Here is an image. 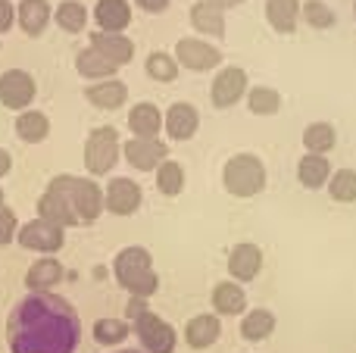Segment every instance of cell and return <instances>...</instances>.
<instances>
[{
	"instance_id": "4316f807",
	"label": "cell",
	"mask_w": 356,
	"mask_h": 353,
	"mask_svg": "<svg viewBox=\"0 0 356 353\" xmlns=\"http://www.w3.org/2000/svg\"><path fill=\"white\" fill-rule=\"evenodd\" d=\"M75 72H79L81 79H88V81H104V79H116L119 66L106 60L100 50L85 47V50L75 54Z\"/></svg>"
},
{
	"instance_id": "e575fe53",
	"label": "cell",
	"mask_w": 356,
	"mask_h": 353,
	"mask_svg": "<svg viewBox=\"0 0 356 353\" xmlns=\"http://www.w3.org/2000/svg\"><path fill=\"white\" fill-rule=\"evenodd\" d=\"M300 19L309 25V28L325 31V28H332V25L338 22V13H334L332 6L325 3V0H303V6H300Z\"/></svg>"
},
{
	"instance_id": "ac0fdd59",
	"label": "cell",
	"mask_w": 356,
	"mask_h": 353,
	"mask_svg": "<svg viewBox=\"0 0 356 353\" xmlns=\"http://www.w3.org/2000/svg\"><path fill=\"white\" fill-rule=\"evenodd\" d=\"M219 335H222V322L216 313H200V316L188 319V325H184V341H188L191 350L213 347L219 341Z\"/></svg>"
},
{
	"instance_id": "b9f144b4",
	"label": "cell",
	"mask_w": 356,
	"mask_h": 353,
	"mask_svg": "<svg viewBox=\"0 0 356 353\" xmlns=\"http://www.w3.org/2000/svg\"><path fill=\"white\" fill-rule=\"evenodd\" d=\"M216 6H222V10H228V6H238V3H244V0H213Z\"/></svg>"
},
{
	"instance_id": "d590c367",
	"label": "cell",
	"mask_w": 356,
	"mask_h": 353,
	"mask_svg": "<svg viewBox=\"0 0 356 353\" xmlns=\"http://www.w3.org/2000/svg\"><path fill=\"white\" fill-rule=\"evenodd\" d=\"M328 194L338 204H356V169H334L328 179Z\"/></svg>"
},
{
	"instance_id": "f6af8a7d",
	"label": "cell",
	"mask_w": 356,
	"mask_h": 353,
	"mask_svg": "<svg viewBox=\"0 0 356 353\" xmlns=\"http://www.w3.org/2000/svg\"><path fill=\"white\" fill-rule=\"evenodd\" d=\"M353 16H356V0H353Z\"/></svg>"
},
{
	"instance_id": "cb8c5ba5",
	"label": "cell",
	"mask_w": 356,
	"mask_h": 353,
	"mask_svg": "<svg viewBox=\"0 0 356 353\" xmlns=\"http://www.w3.org/2000/svg\"><path fill=\"white\" fill-rule=\"evenodd\" d=\"M191 25L207 38H222L225 35V10L216 6L213 0H194V6H191Z\"/></svg>"
},
{
	"instance_id": "60d3db41",
	"label": "cell",
	"mask_w": 356,
	"mask_h": 353,
	"mask_svg": "<svg viewBox=\"0 0 356 353\" xmlns=\"http://www.w3.org/2000/svg\"><path fill=\"white\" fill-rule=\"evenodd\" d=\"M10 172H13V154L6 147H0V179L10 175Z\"/></svg>"
},
{
	"instance_id": "8d00e7d4",
	"label": "cell",
	"mask_w": 356,
	"mask_h": 353,
	"mask_svg": "<svg viewBox=\"0 0 356 353\" xmlns=\"http://www.w3.org/2000/svg\"><path fill=\"white\" fill-rule=\"evenodd\" d=\"M129 331H131V325L125 322V319H97V322H94V341L97 344H106V347H110V344H122L125 338H129Z\"/></svg>"
},
{
	"instance_id": "ee69618b",
	"label": "cell",
	"mask_w": 356,
	"mask_h": 353,
	"mask_svg": "<svg viewBox=\"0 0 356 353\" xmlns=\"http://www.w3.org/2000/svg\"><path fill=\"white\" fill-rule=\"evenodd\" d=\"M116 353H144V350H116Z\"/></svg>"
},
{
	"instance_id": "44dd1931",
	"label": "cell",
	"mask_w": 356,
	"mask_h": 353,
	"mask_svg": "<svg viewBox=\"0 0 356 353\" xmlns=\"http://www.w3.org/2000/svg\"><path fill=\"white\" fill-rule=\"evenodd\" d=\"M38 219H47V222L60 225V229H75V225H81L79 216L72 213V206L66 204V197L50 191V188H44V194L38 197Z\"/></svg>"
},
{
	"instance_id": "74e56055",
	"label": "cell",
	"mask_w": 356,
	"mask_h": 353,
	"mask_svg": "<svg viewBox=\"0 0 356 353\" xmlns=\"http://www.w3.org/2000/svg\"><path fill=\"white\" fill-rule=\"evenodd\" d=\"M19 235V216L13 206H0V244H10Z\"/></svg>"
},
{
	"instance_id": "7bdbcfd3",
	"label": "cell",
	"mask_w": 356,
	"mask_h": 353,
	"mask_svg": "<svg viewBox=\"0 0 356 353\" xmlns=\"http://www.w3.org/2000/svg\"><path fill=\"white\" fill-rule=\"evenodd\" d=\"M0 206H6V197H3V188H0Z\"/></svg>"
},
{
	"instance_id": "52a82bcc",
	"label": "cell",
	"mask_w": 356,
	"mask_h": 353,
	"mask_svg": "<svg viewBox=\"0 0 356 353\" xmlns=\"http://www.w3.org/2000/svg\"><path fill=\"white\" fill-rule=\"evenodd\" d=\"M250 91V79H247V69L241 66H222L216 72L213 85H209V100H213L216 110H228V106L241 104Z\"/></svg>"
},
{
	"instance_id": "8fae6325",
	"label": "cell",
	"mask_w": 356,
	"mask_h": 353,
	"mask_svg": "<svg viewBox=\"0 0 356 353\" xmlns=\"http://www.w3.org/2000/svg\"><path fill=\"white\" fill-rule=\"evenodd\" d=\"M175 60L178 66L191 69V72H209L222 63V50L216 44L203 41V38H178Z\"/></svg>"
},
{
	"instance_id": "7c38bea8",
	"label": "cell",
	"mask_w": 356,
	"mask_h": 353,
	"mask_svg": "<svg viewBox=\"0 0 356 353\" xmlns=\"http://www.w3.org/2000/svg\"><path fill=\"white\" fill-rule=\"evenodd\" d=\"M122 156L138 172H156V166L169 160V147L160 138H129L122 144Z\"/></svg>"
},
{
	"instance_id": "7402d4cb",
	"label": "cell",
	"mask_w": 356,
	"mask_h": 353,
	"mask_svg": "<svg viewBox=\"0 0 356 353\" xmlns=\"http://www.w3.org/2000/svg\"><path fill=\"white\" fill-rule=\"evenodd\" d=\"M129 129L135 138H160L163 131V110L150 100H138L129 110Z\"/></svg>"
},
{
	"instance_id": "ab89813d",
	"label": "cell",
	"mask_w": 356,
	"mask_h": 353,
	"mask_svg": "<svg viewBox=\"0 0 356 353\" xmlns=\"http://www.w3.org/2000/svg\"><path fill=\"white\" fill-rule=\"evenodd\" d=\"M138 6H141L144 13H163L169 6V0H135Z\"/></svg>"
},
{
	"instance_id": "9a60e30c",
	"label": "cell",
	"mask_w": 356,
	"mask_h": 353,
	"mask_svg": "<svg viewBox=\"0 0 356 353\" xmlns=\"http://www.w3.org/2000/svg\"><path fill=\"white\" fill-rule=\"evenodd\" d=\"M97 31H119L125 35V28L131 25V3L129 0H97L91 10Z\"/></svg>"
},
{
	"instance_id": "5b68a950",
	"label": "cell",
	"mask_w": 356,
	"mask_h": 353,
	"mask_svg": "<svg viewBox=\"0 0 356 353\" xmlns=\"http://www.w3.org/2000/svg\"><path fill=\"white\" fill-rule=\"evenodd\" d=\"M266 181H269L266 163L250 150L228 156L225 166H222V185H225V191L232 197H257L266 188Z\"/></svg>"
},
{
	"instance_id": "f546056e",
	"label": "cell",
	"mask_w": 356,
	"mask_h": 353,
	"mask_svg": "<svg viewBox=\"0 0 356 353\" xmlns=\"http://www.w3.org/2000/svg\"><path fill=\"white\" fill-rule=\"evenodd\" d=\"M334 144H338V131L325 119H316V122H309L303 129V147H307V154L328 156V150H334Z\"/></svg>"
},
{
	"instance_id": "ba28073f",
	"label": "cell",
	"mask_w": 356,
	"mask_h": 353,
	"mask_svg": "<svg viewBox=\"0 0 356 353\" xmlns=\"http://www.w3.org/2000/svg\"><path fill=\"white\" fill-rule=\"evenodd\" d=\"M16 241L22 244L25 250H35V254H56V250H63V244H66V229H60V225L47 222V219H31V222L19 225V235Z\"/></svg>"
},
{
	"instance_id": "ffe728a7",
	"label": "cell",
	"mask_w": 356,
	"mask_h": 353,
	"mask_svg": "<svg viewBox=\"0 0 356 353\" xmlns=\"http://www.w3.org/2000/svg\"><path fill=\"white\" fill-rule=\"evenodd\" d=\"M63 275H66V269H63V263L56 256H41L25 272V288H29V294L50 291V288H56L63 281Z\"/></svg>"
},
{
	"instance_id": "6da1fadb",
	"label": "cell",
	"mask_w": 356,
	"mask_h": 353,
	"mask_svg": "<svg viewBox=\"0 0 356 353\" xmlns=\"http://www.w3.org/2000/svg\"><path fill=\"white\" fill-rule=\"evenodd\" d=\"M10 353H75L81 322L66 297L50 291L25 294L6 319Z\"/></svg>"
},
{
	"instance_id": "e0dca14e",
	"label": "cell",
	"mask_w": 356,
	"mask_h": 353,
	"mask_svg": "<svg viewBox=\"0 0 356 353\" xmlns=\"http://www.w3.org/2000/svg\"><path fill=\"white\" fill-rule=\"evenodd\" d=\"M85 100L97 110H119L129 100V85L122 79H104V81H91L85 88Z\"/></svg>"
},
{
	"instance_id": "4dcf8cb0",
	"label": "cell",
	"mask_w": 356,
	"mask_h": 353,
	"mask_svg": "<svg viewBox=\"0 0 356 353\" xmlns=\"http://www.w3.org/2000/svg\"><path fill=\"white\" fill-rule=\"evenodd\" d=\"M88 19H91V13H88V6L81 3V0H60V6L54 10V22L60 25L63 31H69V35L85 31Z\"/></svg>"
},
{
	"instance_id": "1f68e13d",
	"label": "cell",
	"mask_w": 356,
	"mask_h": 353,
	"mask_svg": "<svg viewBox=\"0 0 356 353\" xmlns=\"http://www.w3.org/2000/svg\"><path fill=\"white\" fill-rule=\"evenodd\" d=\"M247 110L253 116H275L282 110V94L272 85H250L247 91Z\"/></svg>"
},
{
	"instance_id": "d6986e66",
	"label": "cell",
	"mask_w": 356,
	"mask_h": 353,
	"mask_svg": "<svg viewBox=\"0 0 356 353\" xmlns=\"http://www.w3.org/2000/svg\"><path fill=\"white\" fill-rule=\"evenodd\" d=\"M91 47L100 50L116 66H125L135 56V41L129 35H119V31H91Z\"/></svg>"
},
{
	"instance_id": "f35d334b",
	"label": "cell",
	"mask_w": 356,
	"mask_h": 353,
	"mask_svg": "<svg viewBox=\"0 0 356 353\" xmlns=\"http://www.w3.org/2000/svg\"><path fill=\"white\" fill-rule=\"evenodd\" d=\"M16 25V3L13 0H0V35Z\"/></svg>"
},
{
	"instance_id": "484cf974",
	"label": "cell",
	"mask_w": 356,
	"mask_h": 353,
	"mask_svg": "<svg viewBox=\"0 0 356 353\" xmlns=\"http://www.w3.org/2000/svg\"><path fill=\"white\" fill-rule=\"evenodd\" d=\"M213 310L216 316H241V313H247V291L238 285V281H219V285L213 288Z\"/></svg>"
},
{
	"instance_id": "d4e9b609",
	"label": "cell",
	"mask_w": 356,
	"mask_h": 353,
	"mask_svg": "<svg viewBox=\"0 0 356 353\" xmlns=\"http://www.w3.org/2000/svg\"><path fill=\"white\" fill-rule=\"evenodd\" d=\"M332 163L328 156H319V154H303L297 160V181L309 191H319V188H328V179H332Z\"/></svg>"
},
{
	"instance_id": "83f0119b",
	"label": "cell",
	"mask_w": 356,
	"mask_h": 353,
	"mask_svg": "<svg viewBox=\"0 0 356 353\" xmlns=\"http://www.w3.org/2000/svg\"><path fill=\"white\" fill-rule=\"evenodd\" d=\"M278 319L272 310H266V306H257V310H247L244 319H241V338L244 341H266V338L275 331Z\"/></svg>"
},
{
	"instance_id": "836d02e7",
	"label": "cell",
	"mask_w": 356,
	"mask_h": 353,
	"mask_svg": "<svg viewBox=\"0 0 356 353\" xmlns=\"http://www.w3.org/2000/svg\"><path fill=\"white\" fill-rule=\"evenodd\" d=\"M144 69H147V75L154 81H175L178 72H181V66H178L175 54H169V50H150L147 54V63H144Z\"/></svg>"
},
{
	"instance_id": "8992f818",
	"label": "cell",
	"mask_w": 356,
	"mask_h": 353,
	"mask_svg": "<svg viewBox=\"0 0 356 353\" xmlns=\"http://www.w3.org/2000/svg\"><path fill=\"white\" fill-rule=\"evenodd\" d=\"M122 156V144H119V131L113 125H97L88 131L85 138V169L91 172V179L97 175H110L113 166Z\"/></svg>"
},
{
	"instance_id": "3957f363",
	"label": "cell",
	"mask_w": 356,
	"mask_h": 353,
	"mask_svg": "<svg viewBox=\"0 0 356 353\" xmlns=\"http://www.w3.org/2000/svg\"><path fill=\"white\" fill-rule=\"evenodd\" d=\"M47 188L66 197V204L72 206V213L79 216L81 225L97 222L100 213H104V185H97L91 175L85 179V175L63 172V175H54L47 181Z\"/></svg>"
},
{
	"instance_id": "f1b7e54d",
	"label": "cell",
	"mask_w": 356,
	"mask_h": 353,
	"mask_svg": "<svg viewBox=\"0 0 356 353\" xmlns=\"http://www.w3.org/2000/svg\"><path fill=\"white\" fill-rule=\"evenodd\" d=\"M50 135V116L41 110H22L16 116V138H22L25 144H41Z\"/></svg>"
},
{
	"instance_id": "7a4b0ae2",
	"label": "cell",
	"mask_w": 356,
	"mask_h": 353,
	"mask_svg": "<svg viewBox=\"0 0 356 353\" xmlns=\"http://www.w3.org/2000/svg\"><path fill=\"white\" fill-rule=\"evenodd\" d=\"M113 275L116 281L131 294V297H154L156 288H160V275L154 269V256H150L147 247L141 244H131V247H122L116 256H113Z\"/></svg>"
},
{
	"instance_id": "2e32d148",
	"label": "cell",
	"mask_w": 356,
	"mask_h": 353,
	"mask_svg": "<svg viewBox=\"0 0 356 353\" xmlns=\"http://www.w3.org/2000/svg\"><path fill=\"white\" fill-rule=\"evenodd\" d=\"M54 19V6L50 0H19L16 3V22L29 38L44 35V28Z\"/></svg>"
},
{
	"instance_id": "d6a6232c",
	"label": "cell",
	"mask_w": 356,
	"mask_h": 353,
	"mask_svg": "<svg viewBox=\"0 0 356 353\" xmlns=\"http://www.w3.org/2000/svg\"><path fill=\"white\" fill-rule=\"evenodd\" d=\"M156 188H160V194H166V197H178V194L184 191V166L178 160H163L160 166H156Z\"/></svg>"
},
{
	"instance_id": "30bf717a",
	"label": "cell",
	"mask_w": 356,
	"mask_h": 353,
	"mask_svg": "<svg viewBox=\"0 0 356 353\" xmlns=\"http://www.w3.org/2000/svg\"><path fill=\"white\" fill-rule=\"evenodd\" d=\"M144 200V191L135 179L129 175H113L110 185L104 188V210H110L113 216H131L138 213Z\"/></svg>"
},
{
	"instance_id": "9c48e42d",
	"label": "cell",
	"mask_w": 356,
	"mask_h": 353,
	"mask_svg": "<svg viewBox=\"0 0 356 353\" xmlns=\"http://www.w3.org/2000/svg\"><path fill=\"white\" fill-rule=\"evenodd\" d=\"M35 94H38V81L29 69L16 66V69L0 72V104H3L6 110H16V113L29 110Z\"/></svg>"
},
{
	"instance_id": "5bb4252c",
	"label": "cell",
	"mask_w": 356,
	"mask_h": 353,
	"mask_svg": "<svg viewBox=\"0 0 356 353\" xmlns=\"http://www.w3.org/2000/svg\"><path fill=\"white\" fill-rule=\"evenodd\" d=\"M263 269V250L253 241H241L228 250V272H232V281L244 285V281H253Z\"/></svg>"
},
{
	"instance_id": "bcb514c9",
	"label": "cell",
	"mask_w": 356,
	"mask_h": 353,
	"mask_svg": "<svg viewBox=\"0 0 356 353\" xmlns=\"http://www.w3.org/2000/svg\"><path fill=\"white\" fill-rule=\"evenodd\" d=\"M0 47H3V41H0Z\"/></svg>"
},
{
	"instance_id": "603a6c76",
	"label": "cell",
	"mask_w": 356,
	"mask_h": 353,
	"mask_svg": "<svg viewBox=\"0 0 356 353\" xmlns=\"http://www.w3.org/2000/svg\"><path fill=\"white\" fill-rule=\"evenodd\" d=\"M300 6L303 0H266V22L278 35H294L300 25Z\"/></svg>"
},
{
	"instance_id": "4fadbf2b",
	"label": "cell",
	"mask_w": 356,
	"mask_h": 353,
	"mask_svg": "<svg viewBox=\"0 0 356 353\" xmlns=\"http://www.w3.org/2000/svg\"><path fill=\"white\" fill-rule=\"evenodd\" d=\"M200 129V110L188 100H175L169 104V110L163 113V131H166L172 141H191Z\"/></svg>"
},
{
	"instance_id": "277c9868",
	"label": "cell",
	"mask_w": 356,
	"mask_h": 353,
	"mask_svg": "<svg viewBox=\"0 0 356 353\" xmlns=\"http://www.w3.org/2000/svg\"><path fill=\"white\" fill-rule=\"evenodd\" d=\"M125 316L131 319V329H135L144 353H175V344H178L175 329L166 322V319H160L154 310H150L147 300L129 297Z\"/></svg>"
}]
</instances>
